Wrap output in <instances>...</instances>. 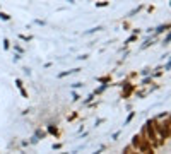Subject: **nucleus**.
Listing matches in <instances>:
<instances>
[{
    "instance_id": "nucleus-3",
    "label": "nucleus",
    "mask_w": 171,
    "mask_h": 154,
    "mask_svg": "<svg viewBox=\"0 0 171 154\" xmlns=\"http://www.w3.org/2000/svg\"><path fill=\"white\" fill-rule=\"evenodd\" d=\"M140 139H142V137L135 135V137H133V146H137V147H139V144H140Z\"/></svg>"
},
{
    "instance_id": "nucleus-1",
    "label": "nucleus",
    "mask_w": 171,
    "mask_h": 154,
    "mask_svg": "<svg viewBox=\"0 0 171 154\" xmlns=\"http://www.w3.org/2000/svg\"><path fill=\"white\" fill-rule=\"evenodd\" d=\"M139 149L144 152L151 151V144H149V139H140V144H139ZM152 152V151H151Z\"/></svg>"
},
{
    "instance_id": "nucleus-2",
    "label": "nucleus",
    "mask_w": 171,
    "mask_h": 154,
    "mask_svg": "<svg viewBox=\"0 0 171 154\" xmlns=\"http://www.w3.org/2000/svg\"><path fill=\"white\" fill-rule=\"evenodd\" d=\"M147 132H149V141H154L156 139V127L152 122L147 123Z\"/></svg>"
}]
</instances>
